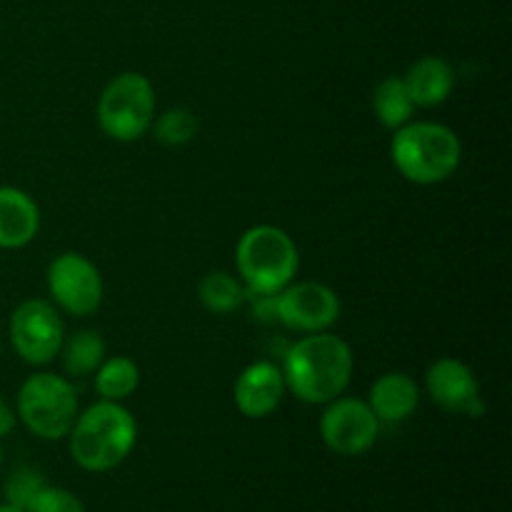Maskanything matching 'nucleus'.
<instances>
[{"label":"nucleus","instance_id":"1","mask_svg":"<svg viewBox=\"0 0 512 512\" xmlns=\"http://www.w3.org/2000/svg\"><path fill=\"white\" fill-rule=\"evenodd\" d=\"M353 368L350 345L328 330L295 340L280 365L288 393L308 405H325L340 398L348 390Z\"/></svg>","mask_w":512,"mask_h":512},{"label":"nucleus","instance_id":"2","mask_svg":"<svg viewBox=\"0 0 512 512\" xmlns=\"http://www.w3.org/2000/svg\"><path fill=\"white\" fill-rule=\"evenodd\" d=\"M70 438V458L88 473H108L128 455L138 443V423L123 403L98 400L95 405L78 413Z\"/></svg>","mask_w":512,"mask_h":512},{"label":"nucleus","instance_id":"3","mask_svg":"<svg viewBox=\"0 0 512 512\" xmlns=\"http://www.w3.org/2000/svg\"><path fill=\"white\" fill-rule=\"evenodd\" d=\"M390 158L405 180L415 185H438L458 170L463 143L448 125L433 120H410L395 130Z\"/></svg>","mask_w":512,"mask_h":512},{"label":"nucleus","instance_id":"4","mask_svg":"<svg viewBox=\"0 0 512 512\" xmlns=\"http://www.w3.org/2000/svg\"><path fill=\"white\" fill-rule=\"evenodd\" d=\"M235 263L248 295H275L298 275V245L283 228L253 225L240 235Z\"/></svg>","mask_w":512,"mask_h":512},{"label":"nucleus","instance_id":"5","mask_svg":"<svg viewBox=\"0 0 512 512\" xmlns=\"http://www.w3.org/2000/svg\"><path fill=\"white\" fill-rule=\"evenodd\" d=\"M15 415L40 440L68 438L78 418V395L63 375L35 373L20 385Z\"/></svg>","mask_w":512,"mask_h":512},{"label":"nucleus","instance_id":"6","mask_svg":"<svg viewBox=\"0 0 512 512\" xmlns=\"http://www.w3.org/2000/svg\"><path fill=\"white\" fill-rule=\"evenodd\" d=\"M155 118V90L143 73H120L103 88L98 123L108 138L133 143L143 138Z\"/></svg>","mask_w":512,"mask_h":512},{"label":"nucleus","instance_id":"7","mask_svg":"<svg viewBox=\"0 0 512 512\" xmlns=\"http://www.w3.org/2000/svg\"><path fill=\"white\" fill-rule=\"evenodd\" d=\"M65 323L50 300H25L10 315V343L28 365H48L58 358Z\"/></svg>","mask_w":512,"mask_h":512},{"label":"nucleus","instance_id":"8","mask_svg":"<svg viewBox=\"0 0 512 512\" xmlns=\"http://www.w3.org/2000/svg\"><path fill=\"white\" fill-rule=\"evenodd\" d=\"M45 283H48V293L55 308L68 315L85 318V315L95 313L103 303L105 285L98 265L85 255L73 253V250L60 253L48 265Z\"/></svg>","mask_w":512,"mask_h":512},{"label":"nucleus","instance_id":"9","mask_svg":"<svg viewBox=\"0 0 512 512\" xmlns=\"http://www.w3.org/2000/svg\"><path fill=\"white\" fill-rule=\"evenodd\" d=\"M380 435V420L370 410L368 400L335 398L325 403L320 415V438L325 448L343 458H358L375 445Z\"/></svg>","mask_w":512,"mask_h":512},{"label":"nucleus","instance_id":"10","mask_svg":"<svg viewBox=\"0 0 512 512\" xmlns=\"http://www.w3.org/2000/svg\"><path fill=\"white\" fill-rule=\"evenodd\" d=\"M338 293L323 283L303 280L290 283L275 295V320L295 333H323L330 330L340 318Z\"/></svg>","mask_w":512,"mask_h":512},{"label":"nucleus","instance_id":"11","mask_svg":"<svg viewBox=\"0 0 512 512\" xmlns=\"http://www.w3.org/2000/svg\"><path fill=\"white\" fill-rule=\"evenodd\" d=\"M425 390L438 408L453 415L480 418L485 413V400L473 370L455 358H440L425 373Z\"/></svg>","mask_w":512,"mask_h":512},{"label":"nucleus","instance_id":"12","mask_svg":"<svg viewBox=\"0 0 512 512\" xmlns=\"http://www.w3.org/2000/svg\"><path fill=\"white\" fill-rule=\"evenodd\" d=\"M285 393H288V388H285L283 370L270 360L250 363L238 375L233 388L235 405L250 420H263L273 415L283 403Z\"/></svg>","mask_w":512,"mask_h":512},{"label":"nucleus","instance_id":"13","mask_svg":"<svg viewBox=\"0 0 512 512\" xmlns=\"http://www.w3.org/2000/svg\"><path fill=\"white\" fill-rule=\"evenodd\" d=\"M40 230L38 203L25 190L0 185V250H18L33 243Z\"/></svg>","mask_w":512,"mask_h":512},{"label":"nucleus","instance_id":"14","mask_svg":"<svg viewBox=\"0 0 512 512\" xmlns=\"http://www.w3.org/2000/svg\"><path fill=\"white\" fill-rule=\"evenodd\" d=\"M368 405L380 420V425L403 423L418 410L420 388L408 373H383L370 385Z\"/></svg>","mask_w":512,"mask_h":512},{"label":"nucleus","instance_id":"15","mask_svg":"<svg viewBox=\"0 0 512 512\" xmlns=\"http://www.w3.org/2000/svg\"><path fill=\"white\" fill-rule=\"evenodd\" d=\"M403 83L415 108H435V105L445 103L453 93L455 70L445 58L425 55L405 70Z\"/></svg>","mask_w":512,"mask_h":512},{"label":"nucleus","instance_id":"16","mask_svg":"<svg viewBox=\"0 0 512 512\" xmlns=\"http://www.w3.org/2000/svg\"><path fill=\"white\" fill-rule=\"evenodd\" d=\"M63 370L73 378H85L93 375L100 368L108 353H105V340L103 335L95 330H78L75 335H65L63 345L58 353Z\"/></svg>","mask_w":512,"mask_h":512},{"label":"nucleus","instance_id":"17","mask_svg":"<svg viewBox=\"0 0 512 512\" xmlns=\"http://www.w3.org/2000/svg\"><path fill=\"white\" fill-rule=\"evenodd\" d=\"M198 298L208 313L228 315L248 303V288L235 275L225 273V270H213L200 280Z\"/></svg>","mask_w":512,"mask_h":512},{"label":"nucleus","instance_id":"18","mask_svg":"<svg viewBox=\"0 0 512 512\" xmlns=\"http://www.w3.org/2000/svg\"><path fill=\"white\" fill-rule=\"evenodd\" d=\"M373 110L375 118L380 120V125H385L388 130H398L413 120V113L418 108H415L413 100H410V93L408 88H405L403 78H400V75H388V78L380 80L378 88H375Z\"/></svg>","mask_w":512,"mask_h":512},{"label":"nucleus","instance_id":"19","mask_svg":"<svg viewBox=\"0 0 512 512\" xmlns=\"http://www.w3.org/2000/svg\"><path fill=\"white\" fill-rule=\"evenodd\" d=\"M93 375L95 393L100 395V400H110V403H123L140 385L138 365L130 358H125V355L105 358Z\"/></svg>","mask_w":512,"mask_h":512},{"label":"nucleus","instance_id":"20","mask_svg":"<svg viewBox=\"0 0 512 512\" xmlns=\"http://www.w3.org/2000/svg\"><path fill=\"white\" fill-rule=\"evenodd\" d=\"M150 128H153L155 140L160 145H165V148H180V145H188L190 140H195L200 123L193 110L170 108L163 115H158V118H153Z\"/></svg>","mask_w":512,"mask_h":512},{"label":"nucleus","instance_id":"21","mask_svg":"<svg viewBox=\"0 0 512 512\" xmlns=\"http://www.w3.org/2000/svg\"><path fill=\"white\" fill-rule=\"evenodd\" d=\"M43 485L48 483H45V478L38 470L30 468V465H20V468H15L13 473L8 475V480H5V503L25 510Z\"/></svg>","mask_w":512,"mask_h":512},{"label":"nucleus","instance_id":"22","mask_svg":"<svg viewBox=\"0 0 512 512\" xmlns=\"http://www.w3.org/2000/svg\"><path fill=\"white\" fill-rule=\"evenodd\" d=\"M25 512H85V508L78 495L70 493V490L43 485Z\"/></svg>","mask_w":512,"mask_h":512},{"label":"nucleus","instance_id":"23","mask_svg":"<svg viewBox=\"0 0 512 512\" xmlns=\"http://www.w3.org/2000/svg\"><path fill=\"white\" fill-rule=\"evenodd\" d=\"M15 423H18V415H15V410L10 408L3 398H0V438H5V435L13 433Z\"/></svg>","mask_w":512,"mask_h":512},{"label":"nucleus","instance_id":"24","mask_svg":"<svg viewBox=\"0 0 512 512\" xmlns=\"http://www.w3.org/2000/svg\"><path fill=\"white\" fill-rule=\"evenodd\" d=\"M0 512H25V510L15 508V505H8V503H3V505H0Z\"/></svg>","mask_w":512,"mask_h":512},{"label":"nucleus","instance_id":"25","mask_svg":"<svg viewBox=\"0 0 512 512\" xmlns=\"http://www.w3.org/2000/svg\"><path fill=\"white\" fill-rule=\"evenodd\" d=\"M0 468H3V438H0Z\"/></svg>","mask_w":512,"mask_h":512},{"label":"nucleus","instance_id":"26","mask_svg":"<svg viewBox=\"0 0 512 512\" xmlns=\"http://www.w3.org/2000/svg\"><path fill=\"white\" fill-rule=\"evenodd\" d=\"M0 355H3V343H0Z\"/></svg>","mask_w":512,"mask_h":512}]
</instances>
